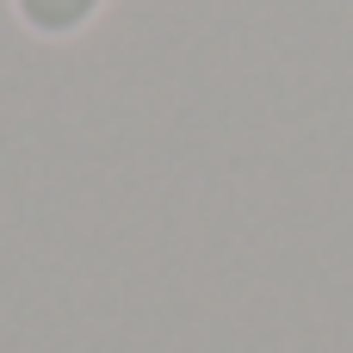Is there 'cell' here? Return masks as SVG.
<instances>
[{
	"label": "cell",
	"instance_id": "1",
	"mask_svg": "<svg viewBox=\"0 0 353 353\" xmlns=\"http://www.w3.org/2000/svg\"><path fill=\"white\" fill-rule=\"evenodd\" d=\"M6 6L19 19V31L37 43H68L105 12V0H6Z\"/></svg>",
	"mask_w": 353,
	"mask_h": 353
}]
</instances>
